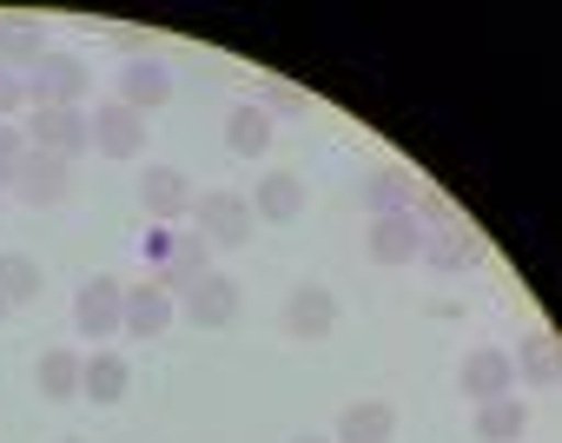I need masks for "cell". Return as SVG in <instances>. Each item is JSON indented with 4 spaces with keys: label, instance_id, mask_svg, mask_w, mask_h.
Returning a JSON list of instances; mask_svg holds the SVG:
<instances>
[{
    "label": "cell",
    "instance_id": "cell-2",
    "mask_svg": "<svg viewBox=\"0 0 562 443\" xmlns=\"http://www.w3.org/2000/svg\"><path fill=\"white\" fill-rule=\"evenodd\" d=\"M21 87H27V106H80L87 87H93V73H87L80 54H54V47H47V54L21 73Z\"/></svg>",
    "mask_w": 562,
    "mask_h": 443
},
{
    "label": "cell",
    "instance_id": "cell-23",
    "mask_svg": "<svg viewBox=\"0 0 562 443\" xmlns=\"http://www.w3.org/2000/svg\"><path fill=\"white\" fill-rule=\"evenodd\" d=\"M80 351H41V364H34V384H41V397H54V404H74L80 397Z\"/></svg>",
    "mask_w": 562,
    "mask_h": 443
},
{
    "label": "cell",
    "instance_id": "cell-12",
    "mask_svg": "<svg viewBox=\"0 0 562 443\" xmlns=\"http://www.w3.org/2000/svg\"><path fill=\"white\" fill-rule=\"evenodd\" d=\"M87 120H93V146H100L106 159H139V146H146V120H139L133 106L106 100V106L87 113Z\"/></svg>",
    "mask_w": 562,
    "mask_h": 443
},
{
    "label": "cell",
    "instance_id": "cell-24",
    "mask_svg": "<svg viewBox=\"0 0 562 443\" xmlns=\"http://www.w3.org/2000/svg\"><path fill=\"white\" fill-rule=\"evenodd\" d=\"M41 292H47V272H41L27 252H0V298L21 311V305H34Z\"/></svg>",
    "mask_w": 562,
    "mask_h": 443
},
{
    "label": "cell",
    "instance_id": "cell-30",
    "mask_svg": "<svg viewBox=\"0 0 562 443\" xmlns=\"http://www.w3.org/2000/svg\"><path fill=\"white\" fill-rule=\"evenodd\" d=\"M292 443H325V436H292Z\"/></svg>",
    "mask_w": 562,
    "mask_h": 443
},
{
    "label": "cell",
    "instance_id": "cell-11",
    "mask_svg": "<svg viewBox=\"0 0 562 443\" xmlns=\"http://www.w3.org/2000/svg\"><path fill=\"white\" fill-rule=\"evenodd\" d=\"M417 259H424V265H437V272H470V265L483 259V239H476V226H470V218H450V226L424 232Z\"/></svg>",
    "mask_w": 562,
    "mask_h": 443
},
{
    "label": "cell",
    "instance_id": "cell-18",
    "mask_svg": "<svg viewBox=\"0 0 562 443\" xmlns=\"http://www.w3.org/2000/svg\"><path fill=\"white\" fill-rule=\"evenodd\" d=\"M126 390H133V371H126L120 351H93V357L80 364V397H87V404H120Z\"/></svg>",
    "mask_w": 562,
    "mask_h": 443
},
{
    "label": "cell",
    "instance_id": "cell-31",
    "mask_svg": "<svg viewBox=\"0 0 562 443\" xmlns=\"http://www.w3.org/2000/svg\"><path fill=\"white\" fill-rule=\"evenodd\" d=\"M67 443H80V436H67Z\"/></svg>",
    "mask_w": 562,
    "mask_h": 443
},
{
    "label": "cell",
    "instance_id": "cell-5",
    "mask_svg": "<svg viewBox=\"0 0 562 443\" xmlns=\"http://www.w3.org/2000/svg\"><path fill=\"white\" fill-rule=\"evenodd\" d=\"M74 325H80V338H87V344H100V351H106V338H113V331H126V285H120V279H106V272H100V279H87V285H80V298H74Z\"/></svg>",
    "mask_w": 562,
    "mask_h": 443
},
{
    "label": "cell",
    "instance_id": "cell-4",
    "mask_svg": "<svg viewBox=\"0 0 562 443\" xmlns=\"http://www.w3.org/2000/svg\"><path fill=\"white\" fill-rule=\"evenodd\" d=\"M27 146L74 166V159L93 146V120H87L80 106H34V113H27Z\"/></svg>",
    "mask_w": 562,
    "mask_h": 443
},
{
    "label": "cell",
    "instance_id": "cell-16",
    "mask_svg": "<svg viewBox=\"0 0 562 443\" xmlns=\"http://www.w3.org/2000/svg\"><path fill=\"white\" fill-rule=\"evenodd\" d=\"M172 311H179V298H172V292H159L153 279L126 285V331H133V338H159V331L172 325Z\"/></svg>",
    "mask_w": 562,
    "mask_h": 443
},
{
    "label": "cell",
    "instance_id": "cell-29",
    "mask_svg": "<svg viewBox=\"0 0 562 443\" xmlns=\"http://www.w3.org/2000/svg\"><path fill=\"white\" fill-rule=\"evenodd\" d=\"M8 311H14V305H8V298H0V325H8Z\"/></svg>",
    "mask_w": 562,
    "mask_h": 443
},
{
    "label": "cell",
    "instance_id": "cell-10",
    "mask_svg": "<svg viewBox=\"0 0 562 443\" xmlns=\"http://www.w3.org/2000/svg\"><path fill=\"white\" fill-rule=\"evenodd\" d=\"M179 311H186L192 325L218 331V325H232V318H238V285H232L225 272H205V279H192V285L179 292Z\"/></svg>",
    "mask_w": 562,
    "mask_h": 443
},
{
    "label": "cell",
    "instance_id": "cell-14",
    "mask_svg": "<svg viewBox=\"0 0 562 443\" xmlns=\"http://www.w3.org/2000/svg\"><path fill=\"white\" fill-rule=\"evenodd\" d=\"M245 205H251V218H265V226H292V218L305 212V179L299 172H265Z\"/></svg>",
    "mask_w": 562,
    "mask_h": 443
},
{
    "label": "cell",
    "instance_id": "cell-22",
    "mask_svg": "<svg viewBox=\"0 0 562 443\" xmlns=\"http://www.w3.org/2000/svg\"><path fill=\"white\" fill-rule=\"evenodd\" d=\"M225 146H232L238 159H265V146H271V113H265L258 100L232 106V113H225Z\"/></svg>",
    "mask_w": 562,
    "mask_h": 443
},
{
    "label": "cell",
    "instance_id": "cell-13",
    "mask_svg": "<svg viewBox=\"0 0 562 443\" xmlns=\"http://www.w3.org/2000/svg\"><path fill=\"white\" fill-rule=\"evenodd\" d=\"M331 325H338V298H331L325 285H292V298H285V331L305 338V344H318V338H331Z\"/></svg>",
    "mask_w": 562,
    "mask_h": 443
},
{
    "label": "cell",
    "instance_id": "cell-20",
    "mask_svg": "<svg viewBox=\"0 0 562 443\" xmlns=\"http://www.w3.org/2000/svg\"><path fill=\"white\" fill-rule=\"evenodd\" d=\"M457 384H463V397H476V404L509 397V357H503V351H470V357L457 364Z\"/></svg>",
    "mask_w": 562,
    "mask_h": 443
},
{
    "label": "cell",
    "instance_id": "cell-28",
    "mask_svg": "<svg viewBox=\"0 0 562 443\" xmlns=\"http://www.w3.org/2000/svg\"><path fill=\"white\" fill-rule=\"evenodd\" d=\"M21 106H27V87H21V73H14L8 60H0V120L21 113Z\"/></svg>",
    "mask_w": 562,
    "mask_h": 443
},
{
    "label": "cell",
    "instance_id": "cell-8",
    "mask_svg": "<svg viewBox=\"0 0 562 443\" xmlns=\"http://www.w3.org/2000/svg\"><path fill=\"white\" fill-rule=\"evenodd\" d=\"M14 192L27 198V205H67L74 198V172H67V159H54V152H27L21 159V172H14Z\"/></svg>",
    "mask_w": 562,
    "mask_h": 443
},
{
    "label": "cell",
    "instance_id": "cell-6",
    "mask_svg": "<svg viewBox=\"0 0 562 443\" xmlns=\"http://www.w3.org/2000/svg\"><path fill=\"white\" fill-rule=\"evenodd\" d=\"M139 205L153 212V226H179L192 212V179L179 166H146L139 172Z\"/></svg>",
    "mask_w": 562,
    "mask_h": 443
},
{
    "label": "cell",
    "instance_id": "cell-19",
    "mask_svg": "<svg viewBox=\"0 0 562 443\" xmlns=\"http://www.w3.org/2000/svg\"><path fill=\"white\" fill-rule=\"evenodd\" d=\"M41 54H47V27L34 14H0V60H8L14 73H27Z\"/></svg>",
    "mask_w": 562,
    "mask_h": 443
},
{
    "label": "cell",
    "instance_id": "cell-21",
    "mask_svg": "<svg viewBox=\"0 0 562 443\" xmlns=\"http://www.w3.org/2000/svg\"><path fill=\"white\" fill-rule=\"evenodd\" d=\"M397 436V410L384 397H364L338 417V443H391Z\"/></svg>",
    "mask_w": 562,
    "mask_h": 443
},
{
    "label": "cell",
    "instance_id": "cell-26",
    "mask_svg": "<svg viewBox=\"0 0 562 443\" xmlns=\"http://www.w3.org/2000/svg\"><path fill=\"white\" fill-rule=\"evenodd\" d=\"M265 113H285V120H305L312 113V93L305 87H292V80H265V100H258Z\"/></svg>",
    "mask_w": 562,
    "mask_h": 443
},
{
    "label": "cell",
    "instance_id": "cell-7",
    "mask_svg": "<svg viewBox=\"0 0 562 443\" xmlns=\"http://www.w3.org/2000/svg\"><path fill=\"white\" fill-rule=\"evenodd\" d=\"M120 106H133L139 120L153 113V106H166L172 100V67L166 60H153V54H133L126 60V73H120V93H113Z\"/></svg>",
    "mask_w": 562,
    "mask_h": 443
},
{
    "label": "cell",
    "instance_id": "cell-15",
    "mask_svg": "<svg viewBox=\"0 0 562 443\" xmlns=\"http://www.w3.org/2000/svg\"><path fill=\"white\" fill-rule=\"evenodd\" d=\"M417 246H424V232H417V218H411V212H384V218H371L364 252H371L378 265H411Z\"/></svg>",
    "mask_w": 562,
    "mask_h": 443
},
{
    "label": "cell",
    "instance_id": "cell-17",
    "mask_svg": "<svg viewBox=\"0 0 562 443\" xmlns=\"http://www.w3.org/2000/svg\"><path fill=\"white\" fill-rule=\"evenodd\" d=\"M509 377H522L529 390H555V384H562V357H555V338H542V331H529V338H516V357H509Z\"/></svg>",
    "mask_w": 562,
    "mask_h": 443
},
{
    "label": "cell",
    "instance_id": "cell-27",
    "mask_svg": "<svg viewBox=\"0 0 562 443\" xmlns=\"http://www.w3.org/2000/svg\"><path fill=\"white\" fill-rule=\"evenodd\" d=\"M27 152H34V146H27V126H8V120H0V185H14V172H21Z\"/></svg>",
    "mask_w": 562,
    "mask_h": 443
},
{
    "label": "cell",
    "instance_id": "cell-9",
    "mask_svg": "<svg viewBox=\"0 0 562 443\" xmlns=\"http://www.w3.org/2000/svg\"><path fill=\"white\" fill-rule=\"evenodd\" d=\"M417 185H424V179H417L404 159H384V166H371V172L358 179V198L371 205V218H384V212H411Z\"/></svg>",
    "mask_w": 562,
    "mask_h": 443
},
{
    "label": "cell",
    "instance_id": "cell-3",
    "mask_svg": "<svg viewBox=\"0 0 562 443\" xmlns=\"http://www.w3.org/2000/svg\"><path fill=\"white\" fill-rule=\"evenodd\" d=\"M192 232L205 239V246H245L251 239V226H258V218H251V205L238 198V192H192Z\"/></svg>",
    "mask_w": 562,
    "mask_h": 443
},
{
    "label": "cell",
    "instance_id": "cell-1",
    "mask_svg": "<svg viewBox=\"0 0 562 443\" xmlns=\"http://www.w3.org/2000/svg\"><path fill=\"white\" fill-rule=\"evenodd\" d=\"M139 252H146V279H153L159 292H172V298H179L192 279H205V239H199V232H179V226H153Z\"/></svg>",
    "mask_w": 562,
    "mask_h": 443
},
{
    "label": "cell",
    "instance_id": "cell-25",
    "mask_svg": "<svg viewBox=\"0 0 562 443\" xmlns=\"http://www.w3.org/2000/svg\"><path fill=\"white\" fill-rule=\"evenodd\" d=\"M522 430H529L522 397H490V404H476V436H483V443H516Z\"/></svg>",
    "mask_w": 562,
    "mask_h": 443
}]
</instances>
